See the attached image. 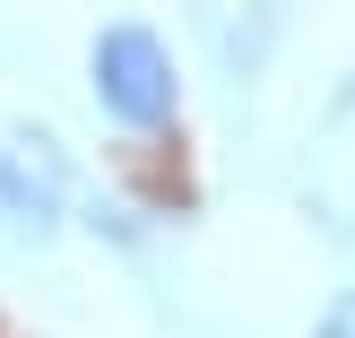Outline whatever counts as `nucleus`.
Returning <instances> with one entry per match:
<instances>
[{
	"mask_svg": "<svg viewBox=\"0 0 355 338\" xmlns=\"http://www.w3.org/2000/svg\"><path fill=\"white\" fill-rule=\"evenodd\" d=\"M96 104L130 130H156L173 113V61L148 26H104L96 35Z\"/></svg>",
	"mask_w": 355,
	"mask_h": 338,
	"instance_id": "1",
	"label": "nucleus"
},
{
	"mask_svg": "<svg viewBox=\"0 0 355 338\" xmlns=\"http://www.w3.org/2000/svg\"><path fill=\"white\" fill-rule=\"evenodd\" d=\"M0 217L17 235H52L61 226V156L44 139H0Z\"/></svg>",
	"mask_w": 355,
	"mask_h": 338,
	"instance_id": "2",
	"label": "nucleus"
},
{
	"mask_svg": "<svg viewBox=\"0 0 355 338\" xmlns=\"http://www.w3.org/2000/svg\"><path fill=\"white\" fill-rule=\"evenodd\" d=\"M312 338H355V295H338V304L312 321Z\"/></svg>",
	"mask_w": 355,
	"mask_h": 338,
	"instance_id": "3",
	"label": "nucleus"
}]
</instances>
